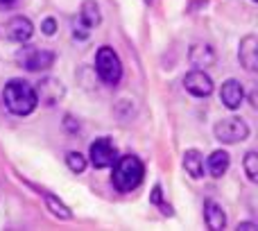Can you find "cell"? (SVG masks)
I'll return each instance as SVG.
<instances>
[{"label":"cell","mask_w":258,"mask_h":231,"mask_svg":"<svg viewBox=\"0 0 258 231\" xmlns=\"http://www.w3.org/2000/svg\"><path fill=\"white\" fill-rule=\"evenodd\" d=\"M3 102L14 116H30L39 107L34 86L25 80H9L3 89Z\"/></svg>","instance_id":"cell-1"},{"label":"cell","mask_w":258,"mask_h":231,"mask_svg":"<svg viewBox=\"0 0 258 231\" xmlns=\"http://www.w3.org/2000/svg\"><path fill=\"white\" fill-rule=\"evenodd\" d=\"M113 163L116 165H113L111 182H113V186H116V191L132 193L143 184L145 165H143V161L138 159L136 154H125V156H120V159H116Z\"/></svg>","instance_id":"cell-2"},{"label":"cell","mask_w":258,"mask_h":231,"mask_svg":"<svg viewBox=\"0 0 258 231\" xmlns=\"http://www.w3.org/2000/svg\"><path fill=\"white\" fill-rule=\"evenodd\" d=\"M95 73L109 86H116L122 80V62L116 50L109 48V45L98 48V52H95Z\"/></svg>","instance_id":"cell-3"},{"label":"cell","mask_w":258,"mask_h":231,"mask_svg":"<svg viewBox=\"0 0 258 231\" xmlns=\"http://www.w3.org/2000/svg\"><path fill=\"white\" fill-rule=\"evenodd\" d=\"M54 59L57 57H54L52 50L34 48V45H23V48H18V52H16V62L30 73L48 71V68L54 66Z\"/></svg>","instance_id":"cell-4"},{"label":"cell","mask_w":258,"mask_h":231,"mask_svg":"<svg viewBox=\"0 0 258 231\" xmlns=\"http://www.w3.org/2000/svg\"><path fill=\"white\" fill-rule=\"evenodd\" d=\"M213 134L220 143L233 145V143H242L249 138V125L242 118H238V116H229V118H222L215 125Z\"/></svg>","instance_id":"cell-5"},{"label":"cell","mask_w":258,"mask_h":231,"mask_svg":"<svg viewBox=\"0 0 258 231\" xmlns=\"http://www.w3.org/2000/svg\"><path fill=\"white\" fill-rule=\"evenodd\" d=\"M89 159H91V163H93V168H98V170L111 168L113 161L118 159V150H116L111 138L109 136L95 138L89 147Z\"/></svg>","instance_id":"cell-6"},{"label":"cell","mask_w":258,"mask_h":231,"mask_svg":"<svg viewBox=\"0 0 258 231\" xmlns=\"http://www.w3.org/2000/svg\"><path fill=\"white\" fill-rule=\"evenodd\" d=\"M183 89L190 95H195V98H209L213 93V80L204 71L195 68V71H190L183 77Z\"/></svg>","instance_id":"cell-7"},{"label":"cell","mask_w":258,"mask_h":231,"mask_svg":"<svg viewBox=\"0 0 258 231\" xmlns=\"http://www.w3.org/2000/svg\"><path fill=\"white\" fill-rule=\"evenodd\" d=\"M34 91H36L39 102H43L45 107H54V104L63 98V93H66L63 84L59 80H54V77H45V80H41Z\"/></svg>","instance_id":"cell-8"},{"label":"cell","mask_w":258,"mask_h":231,"mask_svg":"<svg viewBox=\"0 0 258 231\" xmlns=\"http://www.w3.org/2000/svg\"><path fill=\"white\" fill-rule=\"evenodd\" d=\"M32 34H34V25L27 16H14L5 25V36L16 41V43H27L32 39Z\"/></svg>","instance_id":"cell-9"},{"label":"cell","mask_w":258,"mask_h":231,"mask_svg":"<svg viewBox=\"0 0 258 231\" xmlns=\"http://www.w3.org/2000/svg\"><path fill=\"white\" fill-rule=\"evenodd\" d=\"M238 59H240V66L245 71L254 73L258 68V36L256 34L242 36L240 48H238Z\"/></svg>","instance_id":"cell-10"},{"label":"cell","mask_w":258,"mask_h":231,"mask_svg":"<svg viewBox=\"0 0 258 231\" xmlns=\"http://www.w3.org/2000/svg\"><path fill=\"white\" fill-rule=\"evenodd\" d=\"M188 59H190V64L195 68H200V71H204V68H211L215 66V59H218V54H215L213 45L211 43H192L190 50H188Z\"/></svg>","instance_id":"cell-11"},{"label":"cell","mask_w":258,"mask_h":231,"mask_svg":"<svg viewBox=\"0 0 258 231\" xmlns=\"http://www.w3.org/2000/svg\"><path fill=\"white\" fill-rule=\"evenodd\" d=\"M220 100H222V104L227 109L236 111L242 104V100H245V89H242V84L238 80H227L220 86Z\"/></svg>","instance_id":"cell-12"},{"label":"cell","mask_w":258,"mask_h":231,"mask_svg":"<svg viewBox=\"0 0 258 231\" xmlns=\"http://www.w3.org/2000/svg\"><path fill=\"white\" fill-rule=\"evenodd\" d=\"M204 220H206V227L213 231H220L227 227V213H224L222 206L213 200L204 202Z\"/></svg>","instance_id":"cell-13"},{"label":"cell","mask_w":258,"mask_h":231,"mask_svg":"<svg viewBox=\"0 0 258 231\" xmlns=\"http://www.w3.org/2000/svg\"><path fill=\"white\" fill-rule=\"evenodd\" d=\"M229 163H231V156H229V152L215 150L213 154L209 156V161H206V168H209V175H211V177L220 179L222 175H227Z\"/></svg>","instance_id":"cell-14"},{"label":"cell","mask_w":258,"mask_h":231,"mask_svg":"<svg viewBox=\"0 0 258 231\" xmlns=\"http://www.w3.org/2000/svg\"><path fill=\"white\" fill-rule=\"evenodd\" d=\"M183 168L192 179L204 177V156L200 150H186L183 152Z\"/></svg>","instance_id":"cell-15"},{"label":"cell","mask_w":258,"mask_h":231,"mask_svg":"<svg viewBox=\"0 0 258 231\" xmlns=\"http://www.w3.org/2000/svg\"><path fill=\"white\" fill-rule=\"evenodd\" d=\"M80 21L84 23L86 27H95L102 21V14H100V7L95 0H84L82 3V12H80Z\"/></svg>","instance_id":"cell-16"},{"label":"cell","mask_w":258,"mask_h":231,"mask_svg":"<svg viewBox=\"0 0 258 231\" xmlns=\"http://www.w3.org/2000/svg\"><path fill=\"white\" fill-rule=\"evenodd\" d=\"M41 195H43L45 206H48V211L54 215V218H59V220H71L73 218V211L68 209V206L59 200V197H54L52 193H41Z\"/></svg>","instance_id":"cell-17"},{"label":"cell","mask_w":258,"mask_h":231,"mask_svg":"<svg viewBox=\"0 0 258 231\" xmlns=\"http://www.w3.org/2000/svg\"><path fill=\"white\" fill-rule=\"evenodd\" d=\"M66 165L71 172L75 175H82L86 170V156L80 154V152H68L66 154Z\"/></svg>","instance_id":"cell-18"},{"label":"cell","mask_w":258,"mask_h":231,"mask_svg":"<svg viewBox=\"0 0 258 231\" xmlns=\"http://www.w3.org/2000/svg\"><path fill=\"white\" fill-rule=\"evenodd\" d=\"M242 168L249 182H258V154L256 152H247L245 161H242Z\"/></svg>","instance_id":"cell-19"},{"label":"cell","mask_w":258,"mask_h":231,"mask_svg":"<svg viewBox=\"0 0 258 231\" xmlns=\"http://www.w3.org/2000/svg\"><path fill=\"white\" fill-rule=\"evenodd\" d=\"M89 34H91V27H86L82 21H75V23H73V36H75V39L84 41V39H89Z\"/></svg>","instance_id":"cell-20"},{"label":"cell","mask_w":258,"mask_h":231,"mask_svg":"<svg viewBox=\"0 0 258 231\" xmlns=\"http://www.w3.org/2000/svg\"><path fill=\"white\" fill-rule=\"evenodd\" d=\"M41 30H43L45 36H52L54 32H57V21H54V18H45V21L41 23Z\"/></svg>","instance_id":"cell-21"},{"label":"cell","mask_w":258,"mask_h":231,"mask_svg":"<svg viewBox=\"0 0 258 231\" xmlns=\"http://www.w3.org/2000/svg\"><path fill=\"white\" fill-rule=\"evenodd\" d=\"M161 197H163V195H161V186H159V184H156V186H154V191H152L150 202H152V204H161Z\"/></svg>","instance_id":"cell-22"},{"label":"cell","mask_w":258,"mask_h":231,"mask_svg":"<svg viewBox=\"0 0 258 231\" xmlns=\"http://www.w3.org/2000/svg\"><path fill=\"white\" fill-rule=\"evenodd\" d=\"M63 125H66V127L71 129V132H77V129H80V123H73V118H71V116H66V120H63Z\"/></svg>","instance_id":"cell-23"},{"label":"cell","mask_w":258,"mask_h":231,"mask_svg":"<svg viewBox=\"0 0 258 231\" xmlns=\"http://www.w3.org/2000/svg\"><path fill=\"white\" fill-rule=\"evenodd\" d=\"M238 229H242V231H254V229H258L254 222H240L238 224Z\"/></svg>","instance_id":"cell-24"},{"label":"cell","mask_w":258,"mask_h":231,"mask_svg":"<svg viewBox=\"0 0 258 231\" xmlns=\"http://www.w3.org/2000/svg\"><path fill=\"white\" fill-rule=\"evenodd\" d=\"M14 0H0V5H12Z\"/></svg>","instance_id":"cell-25"},{"label":"cell","mask_w":258,"mask_h":231,"mask_svg":"<svg viewBox=\"0 0 258 231\" xmlns=\"http://www.w3.org/2000/svg\"><path fill=\"white\" fill-rule=\"evenodd\" d=\"M147 3H152V0H147Z\"/></svg>","instance_id":"cell-26"}]
</instances>
